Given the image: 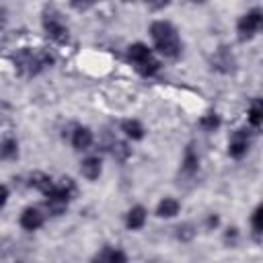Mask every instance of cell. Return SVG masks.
Masks as SVG:
<instances>
[{
    "mask_svg": "<svg viewBox=\"0 0 263 263\" xmlns=\"http://www.w3.org/2000/svg\"><path fill=\"white\" fill-rule=\"evenodd\" d=\"M193 234H195V230H193L191 224H183V226L177 228V238H181V240H191Z\"/></svg>",
    "mask_w": 263,
    "mask_h": 263,
    "instance_id": "22",
    "label": "cell"
},
{
    "mask_svg": "<svg viewBox=\"0 0 263 263\" xmlns=\"http://www.w3.org/2000/svg\"><path fill=\"white\" fill-rule=\"evenodd\" d=\"M127 55H129L132 64H138V62H142V60L150 58V55H152V51H150V49H148L144 43H134V45H129Z\"/></svg>",
    "mask_w": 263,
    "mask_h": 263,
    "instance_id": "14",
    "label": "cell"
},
{
    "mask_svg": "<svg viewBox=\"0 0 263 263\" xmlns=\"http://www.w3.org/2000/svg\"><path fill=\"white\" fill-rule=\"evenodd\" d=\"M113 156H117L119 160H125L127 156H129V148L125 146V144H119V142H113Z\"/></svg>",
    "mask_w": 263,
    "mask_h": 263,
    "instance_id": "23",
    "label": "cell"
},
{
    "mask_svg": "<svg viewBox=\"0 0 263 263\" xmlns=\"http://www.w3.org/2000/svg\"><path fill=\"white\" fill-rule=\"evenodd\" d=\"M144 222H146V210H144L142 205H136V208H132V210L127 212L125 224H127L129 230H138V228H142Z\"/></svg>",
    "mask_w": 263,
    "mask_h": 263,
    "instance_id": "10",
    "label": "cell"
},
{
    "mask_svg": "<svg viewBox=\"0 0 263 263\" xmlns=\"http://www.w3.org/2000/svg\"><path fill=\"white\" fill-rule=\"evenodd\" d=\"M18 150V144L14 138H4L0 142V158H14Z\"/></svg>",
    "mask_w": 263,
    "mask_h": 263,
    "instance_id": "16",
    "label": "cell"
},
{
    "mask_svg": "<svg viewBox=\"0 0 263 263\" xmlns=\"http://www.w3.org/2000/svg\"><path fill=\"white\" fill-rule=\"evenodd\" d=\"M150 35L156 49L166 58H177L181 53V41L175 27L166 21H156L150 25Z\"/></svg>",
    "mask_w": 263,
    "mask_h": 263,
    "instance_id": "1",
    "label": "cell"
},
{
    "mask_svg": "<svg viewBox=\"0 0 263 263\" xmlns=\"http://www.w3.org/2000/svg\"><path fill=\"white\" fill-rule=\"evenodd\" d=\"M199 125H201L203 129H208V132H214V129L220 125V117H218L216 113H208V115H203V117L199 119Z\"/></svg>",
    "mask_w": 263,
    "mask_h": 263,
    "instance_id": "20",
    "label": "cell"
},
{
    "mask_svg": "<svg viewBox=\"0 0 263 263\" xmlns=\"http://www.w3.org/2000/svg\"><path fill=\"white\" fill-rule=\"evenodd\" d=\"M95 259H97V261H109V263H115V261L123 263L127 257H125L121 251H117V249H105V251H103V253H99Z\"/></svg>",
    "mask_w": 263,
    "mask_h": 263,
    "instance_id": "18",
    "label": "cell"
},
{
    "mask_svg": "<svg viewBox=\"0 0 263 263\" xmlns=\"http://www.w3.org/2000/svg\"><path fill=\"white\" fill-rule=\"evenodd\" d=\"M212 64H214V68L220 70V72H232V70H234V58L230 55V51H228L226 47H220V49H218V53L214 55Z\"/></svg>",
    "mask_w": 263,
    "mask_h": 263,
    "instance_id": "7",
    "label": "cell"
},
{
    "mask_svg": "<svg viewBox=\"0 0 263 263\" xmlns=\"http://www.w3.org/2000/svg\"><path fill=\"white\" fill-rule=\"evenodd\" d=\"M191 2H205V0H191Z\"/></svg>",
    "mask_w": 263,
    "mask_h": 263,
    "instance_id": "28",
    "label": "cell"
},
{
    "mask_svg": "<svg viewBox=\"0 0 263 263\" xmlns=\"http://www.w3.org/2000/svg\"><path fill=\"white\" fill-rule=\"evenodd\" d=\"M249 144H251V138L245 129H236L232 136H230V142H228V154L232 158H242L249 150Z\"/></svg>",
    "mask_w": 263,
    "mask_h": 263,
    "instance_id": "5",
    "label": "cell"
},
{
    "mask_svg": "<svg viewBox=\"0 0 263 263\" xmlns=\"http://www.w3.org/2000/svg\"><path fill=\"white\" fill-rule=\"evenodd\" d=\"M261 117H263V109H261V101H255L249 109V121L253 127H259L261 125Z\"/></svg>",
    "mask_w": 263,
    "mask_h": 263,
    "instance_id": "19",
    "label": "cell"
},
{
    "mask_svg": "<svg viewBox=\"0 0 263 263\" xmlns=\"http://www.w3.org/2000/svg\"><path fill=\"white\" fill-rule=\"evenodd\" d=\"M72 144L76 150H86L92 144V132L88 127H76L72 136Z\"/></svg>",
    "mask_w": 263,
    "mask_h": 263,
    "instance_id": "9",
    "label": "cell"
},
{
    "mask_svg": "<svg viewBox=\"0 0 263 263\" xmlns=\"http://www.w3.org/2000/svg\"><path fill=\"white\" fill-rule=\"evenodd\" d=\"M53 58L47 53V51H31V49H23L14 55V64L21 72L25 74H37L41 72L43 68L51 66Z\"/></svg>",
    "mask_w": 263,
    "mask_h": 263,
    "instance_id": "2",
    "label": "cell"
},
{
    "mask_svg": "<svg viewBox=\"0 0 263 263\" xmlns=\"http://www.w3.org/2000/svg\"><path fill=\"white\" fill-rule=\"evenodd\" d=\"M156 214H158L160 218H173V216H177V214H179V201L173 199V197H164V199L158 203Z\"/></svg>",
    "mask_w": 263,
    "mask_h": 263,
    "instance_id": "13",
    "label": "cell"
},
{
    "mask_svg": "<svg viewBox=\"0 0 263 263\" xmlns=\"http://www.w3.org/2000/svg\"><path fill=\"white\" fill-rule=\"evenodd\" d=\"M80 173H82V177H86L88 181L99 179V175H101V160H99L97 156L84 158L82 164H80Z\"/></svg>",
    "mask_w": 263,
    "mask_h": 263,
    "instance_id": "8",
    "label": "cell"
},
{
    "mask_svg": "<svg viewBox=\"0 0 263 263\" xmlns=\"http://www.w3.org/2000/svg\"><path fill=\"white\" fill-rule=\"evenodd\" d=\"M263 208L261 205H257L255 208V212H253V218H251V222H253V230H255V234H261V230H263Z\"/></svg>",
    "mask_w": 263,
    "mask_h": 263,
    "instance_id": "21",
    "label": "cell"
},
{
    "mask_svg": "<svg viewBox=\"0 0 263 263\" xmlns=\"http://www.w3.org/2000/svg\"><path fill=\"white\" fill-rule=\"evenodd\" d=\"M6 199H8V189L6 185H0V208L6 203Z\"/></svg>",
    "mask_w": 263,
    "mask_h": 263,
    "instance_id": "26",
    "label": "cell"
},
{
    "mask_svg": "<svg viewBox=\"0 0 263 263\" xmlns=\"http://www.w3.org/2000/svg\"><path fill=\"white\" fill-rule=\"evenodd\" d=\"M53 181L45 175V173H33L31 175V187H35V189H39L41 193H49V191H53Z\"/></svg>",
    "mask_w": 263,
    "mask_h": 263,
    "instance_id": "12",
    "label": "cell"
},
{
    "mask_svg": "<svg viewBox=\"0 0 263 263\" xmlns=\"http://www.w3.org/2000/svg\"><path fill=\"white\" fill-rule=\"evenodd\" d=\"M261 10L259 8H253L251 12H247V14H242L240 16V21H238V37L240 39H251L257 31H259V27H261Z\"/></svg>",
    "mask_w": 263,
    "mask_h": 263,
    "instance_id": "4",
    "label": "cell"
},
{
    "mask_svg": "<svg viewBox=\"0 0 263 263\" xmlns=\"http://www.w3.org/2000/svg\"><path fill=\"white\" fill-rule=\"evenodd\" d=\"M43 214H41V210H37V208H27L23 214H21V226L25 228V230H37L41 224H43Z\"/></svg>",
    "mask_w": 263,
    "mask_h": 263,
    "instance_id": "6",
    "label": "cell"
},
{
    "mask_svg": "<svg viewBox=\"0 0 263 263\" xmlns=\"http://www.w3.org/2000/svg\"><path fill=\"white\" fill-rule=\"evenodd\" d=\"M134 68L142 74V76H154L156 72H158V68H160V64L150 55V58H146V60H142V62H138V64H134Z\"/></svg>",
    "mask_w": 263,
    "mask_h": 263,
    "instance_id": "15",
    "label": "cell"
},
{
    "mask_svg": "<svg viewBox=\"0 0 263 263\" xmlns=\"http://www.w3.org/2000/svg\"><path fill=\"white\" fill-rule=\"evenodd\" d=\"M121 132L127 138H132V140H142L144 138V127H142V123L138 119H125V121H121Z\"/></svg>",
    "mask_w": 263,
    "mask_h": 263,
    "instance_id": "11",
    "label": "cell"
},
{
    "mask_svg": "<svg viewBox=\"0 0 263 263\" xmlns=\"http://www.w3.org/2000/svg\"><path fill=\"white\" fill-rule=\"evenodd\" d=\"M148 2H152L154 6H164V4L168 2V0H148Z\"/></svg>",
    "mask_w": 263,
    "mask_h": 263,
    "instance_id": "27",
    "label": "cell"
},
{
    "mask_svg": "<svg viewBox=\"0 0 263 263\" xmlns=\"http://www.w3.org/2000/svg\"><path fill=\"white\" fill-rule=\"evenodd\" d=\"M123 2H132V0H123Z\"/></svg>",
    "mask_w": 263,
    "mask_h": 263,
    "instance_id": "29",
    "label": "cell"
},
{
    "mask_svg": "<svg viewBox=\"0 0 263 263\" xmlns=\"http://www.w3.org/2000/svg\"><path fill=\"white\" fill-rule=\"evenodd\" d=\"M12 115V107L6 101H0V125H4Z\"/></svg>",
    "mask_w": 263,
    "mask_h": 263,
    "instance_id": "24",
    "label": "cell"
},
{
    "mask_svg": "<svg viewBox=\"0 0 263 263\" xmlns=\"http://www.w3.org/2000/svg\"><path fill=\"white\" fill-rule=\"evenodd\" d=\"M197 164H199V158H197L195 150H193L191 146H187L185 158H183V168H185V173H195V171H197Z\"/></svg>",
    "mask_w": 263,
    "mask_h": 263,
    "instance_id": "17",
    "label": "cell"
},
{
    "mask_svg": "<svg viewBox=\"0 0 263 263\" xmlns=\"http://www.w3.org/2000/svg\"><path fill=\"white\" fill-rule=\"evenodd\" d=\"M43 29H45V33H47L53 41H58V43H64V41L68 39V27H66V23L62 21L60 12L53 10V8H47V10L43 12Z\"/></svg>",
    "mask_w": 263,
    "mask_h": 263,
    "instance_id": "3",
    "label": "cell"
},
{
    "mask_svg": "<svg viewBox=\"0 0 263 263\" xmlns=\"http://www.w3.org/2000/svg\"><path fill=\"white\" fill-rule=\"evenodd\" d=\"M95 0H70V4L76 8V10H86Z\"/></svg>",
    "mask_w": 263,
    "mask_h": 263,
    "instance_id": "25",
    "label": "cell"
}]
</instances>
